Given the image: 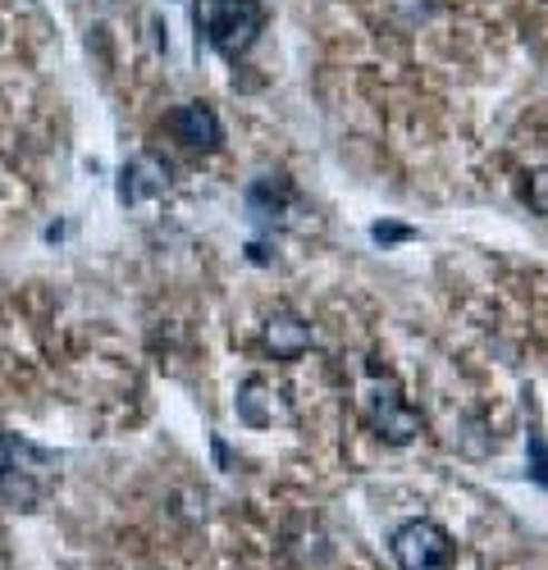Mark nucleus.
<instances>
[{
	"mask_svg": "<svg viewBox=\"0 0 548 570\" xmlns=\"http://www.w3.org/2000/svg\"><path fill=\"white\" fill-rule=\"evenodd\" d=\"M193 23H197V37H206L224 60H238L256 46L265 10L261 0H197Z\"/></svg>",
	"mask_w": 548,
	"mask_h": 570,
	"instance_id": "obj_1",
	"label": "nucleus"
},
{
	"mask_svg": "<svg viewBox=\"0 0 548 570\" xmlns=\"http://www.w3.org/2000/svg\"><path fill=\"white\" fill-rule=\"evenodd\" d=\"M361 415H365V424L380 434V439H389V443H411L421 434V415L407 406V397H402V389L393 384L389 374H375L371 384L361 389Z\"/></svg>",
	"mask_w": 548,
	"mask_h": 570,
	"instance_id": "obj_2",
	"label": "nucleus"
},
{
	"mask_svg": "<svg viewBox=\"0 0 548 570\" xmlns=\"http://www.w3.org/2000/svg\"><path fill=\"white\" fill-rule=\"evenodd\" d=\"M393 561L402 570H452V539L434 520H407L393 534Z\"/></svg>",
	"mask_w": 548,
	"mask_h": 570,
	"instance_id": "obj_3",
	"label": "nucleus"
},
{
	"mask_svg": "<svg viewBox=\"0 0 548 570\" xmlns=\"http://www.w3.org/2000/svg\"><path fill=\"white\" fill-rule=\"evenodd\" d=\"M169 193V165L156 151H137L124 169H119V206H143V202H160Z\"/></svg>",
	"mask_w": 548,
	"mask_h": 570,
	"instance_id": "obj_4",
	"label": "nucleus"
},
{
	"mask_svg": "<svg viewBox=\"0 0 548 570\" xmlns=\"http://www.w3.org/2000/svg\"><path fill=\"white\" fill-rule=\"evenodd\" d=\"M169 132L183 141V147H193V151H219V141H224V124L211 106L202 101H188V106H178L169 115Z\"/></svg>",
	"mask_w": 548,
	"mask_h": 570,
	"instance_id": "obj_5",
	"label": "nucleus"
},
{
	"mask_svg": "<svg viewBox=\"0 0 548 570\" xmlns=\"http://www.w3.org/2000/svg\"><path fill=\"white\" fill-rule=\"evenodd\" d=\"M243 202H247L252 224H265V228H270L274 219L288 210V202H293V183H288L284 174H256V178L247 183Z\"/></svg>",
	"mask_w": 548,
	"mask_h": 570,
	"instance_id": "obj_6",
	"label": "nucleus"
},
{
	"mask_svg": "<svg viewBox=\"0 0 548 570\" xmlns=\"http://www.w3.org/2000/svg\"><path fill=\"white\" fill-rule=\"evenodd\" d=\"M265 347L280 356V361L306 356V347H311V324H306L302 315H293V311H274V315L265 320Z\"/></svg>",
	"mask_w": 548,
	"mask_h": 570,
	"instance_id": "obj_7",
	"label": "nucleus"
},
{
	"mask_svg": "<svg viewBox=\"0 0 548 570\" xmlns=\"http://www.w3.org/2000/svg\"><path fill=\"white\" fill-rule=\"evenodd\" d=\"M526 202H530L535 215H548V165L530 174V183H526Z\"/></svg>",
	"mask_w": 548,
	"mask_h": 570,
	"instance_id": "obj_8",
	"label": "nucleus"
},
{
	"mask_svg": "<svg viewBox=\"0 0 548 570\" xmlns=\"http://www.w3.org/2000/svg\"><path fill=\"white\" fill-rule=\"evenodd\" d=\"M530 474L539 484H548V439L544 434H530Z\"/></svg>",
	"mask_w": 548,
	"mask_h": 570,
	"instance_id": "obj_9",
	"label": "nucleus"
},
{
	"mask_svg": "<svg viewBox=\"0 0 548 570\" xmlns=\"http://www.w3.org/2000/svg\"><path fill=\"white\" fill-rule=\"evenodd\" d=\"M371 237H375V243H407L411 228H402V224H375Z\"/></svg>",
	"mask_w": 548,
	"mask_h": 570,
	"instance_id": "obj_10",
	"label": "nucleus"
},
{
	"mask_svg": "<svg viewBox=\"0 0 548 570\" xmlns=\"http://www.w3.org/2000/svg\"><path fill=\"white\" fill-rule=\"evenodd\" d=\"M14 470V448H10V439L0 434V480H6V474Z\"/></svg>",
	"mask_w": 548,
	"mask_h": 570,
	"instance_id": "obj_11",
	"label": "nucleus"
}]
</instances>
